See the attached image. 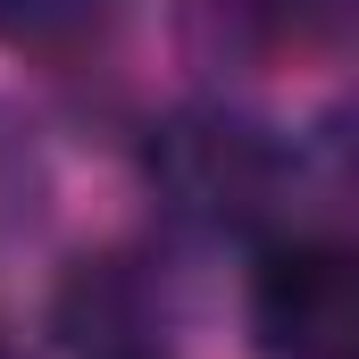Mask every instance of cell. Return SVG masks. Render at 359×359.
<instances>
[{"label":"cell","instance_id":"5b68a950","mask_svg":"<svg viewBox=\"0 0 359 359\" xmlns=\"http://www.w3.org/2000/svg\"><path fill=\"white\" fill-rule=\"evenodd\" d=\"M117 25V0H0V42L34 59H76Z\"/></svg>","mask_w":359,"mask_h":359},{"label":"cell","instance_id":"3957f363","mask_svg":"<svg viewBox=\"0 0 359 359\" xmlns=\"http://www.w3.org/2000/svg\"><path fill=\"white\" fill-rule=\"evenodd\" d=\"M50 343L67 359H176V301L142 251H84L50 284Z\"/></svg>","mask_w":359,"mask_h":359},{"label":"cell","instance_id":"7a4b0ae2","mask_svg":"<svg viewBox=\"0 0 359 359\" xmlns=\"http://www.w3.org/2000/svg\"><path fill=\"white\" fill-rule=\"evenodd\" d=\"M243 309L268 359H359V268L326 234H259Z\"/></svg>","mask_w":359,"mask_h":359},{"label":"cell","instance_id":"52a82bcc","mask_svg":"<svg viewBox=\"0 0 359 359\" xmlns=\"http://www.w3.org/2000/svg\"><path fill=\"white\" fill-rule=\"evenodd\" d=\"M0 359H8V343H0Z\"/></svg>","mask_w":359,"mask_h":359},{"label":"cell","instance_id":"277c9868","mask_svg":"<svg viewBox=\"0 0 359 359\" xmlns=\"http://www.w3.org/2000/svg\"><path fill=\"white\" fill-rule=\"evenodd\" d=\"M334 34V0H184V59L201 76H268Z\"/></svg>","mask_w":359,"mask_h":359},{"label":"cell","instance_id":"8992f818","mask_svg":"<svg viewBox=\"0 0 359 359\" xmlns=\"http://www.w3.org/2000/svg\"><path fill=\"white\" fill-rule=\"evenodd\" d=\"M50 217V159L34 142V126L17 109H0V259L17 243H34Z\"/></svg>","mask_w":359,"mask_h":359},{"label":"cell","instance_id":"6da1fadb","mask_svg":"<svg viewBox=\"0 0 359 359\" xmlns=\"http://www.w3.org/2000/svg\"><path fill=\"white\" fill-rule=\"evenodd\" d=\"M142 176L159 192V209L192 226V234H234V243H259L284 226V209H292V176H301V159H292V142L276 134L268 117H251V109H226V100H192L176 109L159 134H151V151H142Z\"/></svg>","mask_w":359,"mask_h":359}]
</instances>
